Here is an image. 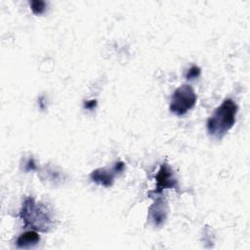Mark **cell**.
Instances as JSON below:
<instances>
[{
  "instance_id": "6da1fadb",
  "label": "cell",
  "mask_w": 250,
  "mask_h": 250,
  "mask_svg": "<svg viewBox=\"0 0 250 250\" xmlns=\"http://www.w3.org/2000/svg\"><path fill=\"white\" fill-rule=\"evenodd\" d=\"M236 113V104L230 99H226L207 120L209 135L216 139H222L234 125Z\"/></svg>"
},
{
  "instance_id": "277c9868",
  "label": "cell",
  "mask_w": 250,
  "mask_h": 250,
  "mask_svg": "<svg viewBox=\"0 0 250 250\" xmlns=\"http://www.w3.org/2000/svg\"><path fill=\"white\" fill-rule=\"evenodd\" d=\"M124 163L123 162H117L115 163V165L112 167L111 170H106V169H97L95 171H93L90 175L91 179L93 182L104 186V187H110L113 183V179L114 176L116 174H119L121 172H123L124 170Z\"/></svg>"
},
{
  "instance_id": "9c48e42d",
  "label": "cell",
  "mask_w": 250,
  "mask_h": 250,
  "mask_svg": "<svg viewBox=\"0 0 250 250\" xmlns=\"http://www.w3.org/2000/svg\"><path fill=\"white\" fill-rule=\"evenodd\" d=\"M199 74H200V68H199L198 66H196V65H192V66L188 70V72H187V74H186V77H187V79L191 80V79H194V78L198 77Z\"/></svg>"
},
{
  "instance_id": "8992f818",
  "label": "cell",
  "mask_w": 250,
  "mask_h": 250,
  "mask_svg": "<svg viewBox=\"0 0 250 250\" xmlns=\"http://www.w3.org/2000/svg\"><path fill=\"white\" fill-rule=\"evenodd\" d=\"M167 217V205L164 199L158 198L155 202L149 207L148 210V219L155 226H161Z\"/></svg>"
},
{
  "instance_id": "52a82bcc",
  "label": "cell",
  "mask_w": 250,
  "mask_h": 250,
  "mask_svg": "<svg viewBox=\"0 0 250 250\" xmlns=\"http://www.w3.org/2000/svg\"><path fill=\"white\" fill-rule=\"evenodd\" d=\"M40 240V236L36 230H28L21 233L17 239V245L20 248H28L36 245Z\"/></svg>"
},
{
  "instance_id": "7a4b0ae2",
  "label": "cell",
  "mask_w": 250,
  "mask_h": 250,
  "mask_svg": "<svg viewBox=\"0 0 250 250\" xmlns=\"http://www.w3.org/2000/svg\"><path fill=\"white\" fill-rule=\"evenodd\" d=\"M20 217L25 227L34 230L46 232L53 226V220L47 207L36 202L32 197H27L22 203Z\"/></svg>"
},
{
  "instance_id": "5b68a950",
  "label": "cell",
  "mask_w": 250,
  "mask_h": 250,
  "mask_svg": "<svg viewBox=\"0 0 250 250\" xmlns=\"http://www.w3.org/2000/svg\"><path fill=\"white\" fill-rule=\"evenodd\" d=\"M156 180V192H161L164 188H176L178 183L172 168L167 164L163 163L160 166L159 171L155 177Z\"/></svg>"
},
{
  "instance_id": "30bf717a",
  "label": "cell",
  "mask_w": 250,
  "mask_h": 250,
  "mask_svg": "<svg viewBox=\"0 0 250 250\" xmlns=\"http://www.w3.org/2000/svg\"><path fill=\"white\" fill-rule=\"evenodd\" d=\"M95 104H96V101H90V102H87V103L85 104V106H86L87 108L92 109V108L95 106Z\"/></svg>"
},
{
  "instance_id": "ba28073f",
  "label": "cell",
  "mask_w": 250,
  "mask_h": 250,
  "mask_svg": "<svg viewBox=\"0 0 250 250\" xmlns=\"http://www.w3.org/2000/svg\"><path fill=\"white\" fill-rule=\"evenodd\" d=\"M30 7L35 15H40L45 11L46 3L41 0H34L30 2Z\"/></svg>"
},
{
  "instance_id": "3957f363",
  "label": "cell",
  "mask_w": 250,
  "mask_h": 250,
  "mask_svg": "<svg viewBox=\"0 0 250 250\" xmlns=\"http://www.w3.org/2000/svg\"><path fill=\"white\" fill-rule=\"evenodd\" d=\"M196 103V95L190 85L184 84L177 88L173 93L170 110L174 114L181 116L187 113Z\"/></svg>"
}]
</instances>
